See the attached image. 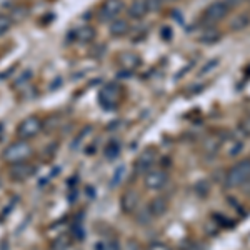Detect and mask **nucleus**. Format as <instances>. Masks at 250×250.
<instances>
[{"mask_svg": "<svg viewBox=\"0 0 250 250\" xmlns=\"http://www.w3.org/2000/svg\"><path fill=\"white\" fill-rule=\"evenodd\" d=\"M250 180V159L237 162L225 175V185L229 188H235Z\"/></svg>", "mask_w": 250, "mask_h": 250, "instance_id": "f257e3e1", "label": "nucleus"}, {"mask_svg": "<svg viewBox=\"0 0 250 250\" xmlns=\"http://www.w3.org/2000/svg\"><path fill=\"white\" fill-rule=\"evenodd\" d=\"M122 90L117 83H107L99 92V104L104 110H115L120 104Z\"/></svg>", "mask_w": 250, "mask_h": 250, "instance_id": "f03ea898", "label": "nucleus"}, {"mask_svg": "<svg viewBox=\"0 0 250 250\" xmlns=\"http://www.w3.org/2000/svg\"><path fill=\"white\" fill-rule=\"evenodd\" d=\"M32 155V147L30 144L19 140V142L10 144L9 147L3 150V160L9 164H19V162H25L27 159Z\"/></svg>", "mask_w": 250, "mask_h": 250, "instance_id": "7ed1b4c3", "label": "nucleus"}, {"mask_svg": "<svg viewBox=\"0 0 250 250\" xmlns=\"http://www.w3.org/2000/svg\"><path fill=\"white\" fill-rule=\"evenodd\" d=\"M42 130V120L37 115H29L19 124L17 135L20 139H32Z\"/></svg>", "mask_w": 250, "mask_h": 250, "instance_id": "20e7f679", "label": "nucleus"}, {"mask_svg": "<svg viewBox=\"0 0 250 250\" xmlns=\"http://www.w3.org/2000/svg\"><path fill=\"white\" fill-rule=\"evenodd\" d=\"M125 9L124 0H104V3L100 5L99 17L104 22H112L114 19L119 17Z\"/></svg>", "mask_w": 250, "mask_h": 250, "instance_id": "39448f33", "label": "nucleus"}, {"mask_svg": "<svg viewBox=\"0 0 250 250\" xmlns=\"http://www.w3.org/2000/svg\"><path fill=\"white\" fill-rule=\"evenodd\" d=\"M229 5L227 2H224V0H217V2H212L210 5L205 9L204 12V19L207 20V22H220V20H224L227 17L229 14Z\"/></svg>", "mask_w": 250, "mask_h": 250, "instance_id": "423d86ee", "label": "nucleus"}, {"mask_svg": "<svg viewBox=\"0 0 250 250\" xmlns=\"http://www.w3.org/2000/svg\"><path fill=\"white\" fill-rule=\"evenodd\" d=\"M145 187L150 190H160L168 182V175L165 170H150L145 173Z\"/></svg>", "mask_w": 250, "mask_h": 250, "instance_id": "0eeeda50", "label": "nucleus"}, {"mask_svg": "<svg viewBox=\"0 0 250 250\" xmlns=\"http://www.w3.org/2000/svg\"><path fill=\"white\" fill-rule=\"evenodd\" d=\"M119 65L124 72H134L142 65V59H140V55L135 54V52L125 50L119 54Z\"/></svg>", "mask_w": 250, "mask_h": 250, "instance_id": "6e6552de", "label": "nucleus"}, {"mask_svg": "<svg viewBox=\"0 0 250 250\" xmlns=\"http://www.w3.org/2000/svg\"><path fill=\"white\" fill-rule=\"evenodd\" d=\"M35 173V167L29 162H19V164H12L10 168V175L15 180H25L30 179Z\"/></svg>", "mask_w": 250, "mask_h": 250, "instance_id": "1a4fd4ad", "label": "nucleus"}, {"mask_svg": "<svg viewBox=\"0 0 250 250\" xmlns=\"http://www.w3.org/2000/svg\"><path fill=\"white\" fill-rule=\"evenodd\" d=\"M140 204V197L135 190H127L120 199V207L125 213H134L139 208Z\"/></svg>", "mask_w": 250, "mask_h": 250, "instance_id": "9d476101", "label": "nucleus"}, {"mask_svg": "<svg viewBox=\"0 0 250 250\" xmlns=\"http://www.w3.org/2000/svg\"><path fill=\"white\" fill-rule=\"evenodd\" d=\"M155 159H157V155H155V152L154 150H145L142 152V154L139 155V159L135 160V170L139 172V173H147L148 168L154 165L155 162Z\"/></svg>", "mask_w": 250, "mask_h": 250, "instance_id": "9b49d317", "label": "nucleus"}, {"mask_svg": "<svg viewBox=\"0 0 250 250\" xmlns=\"http://www.w3.org/2000/svg\"><path fill=\"white\" fill-rule=\"evenodd\" d=\"M72 39L80 43H90L95 39V29L90 25H82L72 32Z\"/></svg>", "mask_w": 250, "mask_h": 250, "instance_id": "f8f14e48", "label": "nucleus"}, {"mask_svg": "<svg viewBox=\"0 0 250 250\" xmlns=\"http://www.w3.org/2000/svg\"><path fill=\"white\" fill-rule=\"evenodd\" d=\"M108 30H110V35L112 37H124V35L128 34V30H130V25H128V20L125 19H114L110 22V25H108Z\"/></svg>", "mask_w": 250, "mask_h": 250, "instance_id": "ddd939ff", "label": "nucleus"}, {"mask_svg": "<svg viewBox=\"0 0 250 250\" xmlns=\"http://www.w3.org/2000/svg\"><path fill=\"white\" fill-rule=\"evenodd\" d=\"M147 12H148V7H147V2H145V0H134L127 9L128 17L135 19V20L144 19L145 15H147Z\"/></svg>", "mask_w": 250, "mask_h": 250, "instance_id": "4468645a", "label": "nucleus"}, {"mask_svg": "<svg viewBox=\"0 0 250 250\" xmlns=\"http://www.w3.org/2000/svg\"><path fill=\"white\" fill-rule=\"evenodd\" d=\"M167 210H168V202L164 197H157V199H154L148 204V212H150L152 217H162L167 213Z\"/></svg>", "mask_w": 250, "mask_h": 250, "instance_id": "2eb2a0df", "label": "nucleus"}, {"mask_svg": "<svg viewBox=\"0 0 250 250\" xmlns=\"http://www.w3.org/2000/svg\"><path fill=\"white\" fill-rule=\"evenodd\" d=\"M222 39V34L219 30H207V32H204L202 35L199 37V42H202V43H215V42H219V40Z\"/></svg>", "mask_w": 250, "mask_h": 250, "instance_id": "dca6fc26", "label": "nucleus"}, {"mask_svg": "<svg viewBox=\"0 0 250 250\" xmlns=\"http://www.w3.org/2000/svg\"><path fill=\"white\" fill-rule=\"evenodd\" d=\"M120 144L117 142V140H110L107 145H105V157L108 160H114L117 157L120 155Z\"/></svg>", "mask_w": 250, "mask_h": 250, "instance_id": "f3484780", "label": "nucleus"}, {"mask_svg": "<svg viewBox=\"0 0 250 250\" xmlns=\"http://www.w3.org/2000/svg\"><path fill=\"white\" fill-rule=\"evenodd\" d=\"M249 22H250V20H249L247 15H239V17L233 19V22L230 23V29L235 30V32L242 30V29H245V27L249 25Z\"/></svg>", "mask_w": 250, "mask_h": 250, "instance_id": "a211bd4d", "label": "nucleus"}, {"mask_svg": "<svg viewBox=\"0 0 250 250\" xmlns=\"http://www.w3.org/2000/svg\"><path fill=\"white\" fill-rule=\"evenodd\" d=\"M97 250H122L117 240H102L97 244Z\"/></svg>", "mask_w": 250, "mask_h": 250, "instance_id": "6ab92c4d", "label": "nucleus"}, {"mask_svg": "<svg viewBox=\"0 0 250 250\" xmlns=\"http://www.w3.org/2000/svg\"><path fill=\"white\" fill-rule=\"evenodd\" d=\"M10 27H12V17H9V15H0V37L3 34H7Z\"/></svg>", "mask_w": 250, "mask_h": 250, "instance_id": "aec40b11", "label": "nucleus"}, {"mask_svg": "<svg viewBox=\"0 0 250 250\" xmlns=\"http://www.w3.org/2000/svg\"><path fill=\"white\" fill-rule=\"evenodd\" d=\"M239 128L242 130V134H244V135L250 137V114L242 117L240 122H239Z\"/></svg>", "mask_w": 250, "mask_h": 250, "instance_id": "412c9836", "label": "nucleus"}, {"mask_svg": "<svg viewBox=\"0 0 250 250\" xmlns=\"http://www.w3.org/2000/svg\"><path fill=\"white\" fill-rule=\"evenodd\" d=\"M220 63V60L219 59H213V60H210L208 63H205V65L202 67V70H200V75H205V74H208L210 70H213L217 65Z\"/></svg>", "mask_w": 250, "mask_h": 250, "instance_id": "4be33fe9", "label": "nucleus"}, {"mask_svg": "<svg viewBox=\"0 0 250 250\" xmlns=\"http://www.w3.org/2000/svg\"><path fill=\"white\" fill-rule=\"evenodd\" d=\"M145 2H147L148 12H157L162 7V0H145Z\"/></svg>", "mask_w": 250, "mask_h": 250, "instance_id": "5701e85b", "label": "nucleus"}, {"mask_svg": "<svg viewBox=\"0 0 250 250\" xmlns=\"http://www.w3.org/2000/svg\"><path fill=\"white\" fill-rule=\"evenodd\" d=\"M147 250H172V249L168 247V245L162 244V242H154V244L148 245Z\"/></svg>", "mask_w": 250, "mask_h": 250, "instance_id": "b1692460", "label": "nucleus"}, {"mask_svg": "<svg viewBox=\"0 0 250 250\" xmlns=\"http://www.w3.org/2000/svg\"><path fill=\"white\" fill-rule=\"evenodd\" d=\"M67 242L63 240V239H59V240H55L54 242V247H52V250H67Z\"/></svg>", "mask_w": 250, "mask_h": 250, "instance_id": "393cba45", "label": "nucleus"}, {"mask_svg": "<svg viewBox=\"0 0 250 250\" xmlns=\"http://www.w3.org/2000/svg\"><path fill=\"white\" fill-rule=\"evenodd\" d=\"M160 35H162V39H164V40H170V39H172V30H170V27H164L162 32H160Z\"/></svg>", "mask_w": 250, "mask_h": 250, "instance_id": "a878e982", "label": "nucleus"}, {"mask_svg": "<svg viewBox=\"0 0 250 250\" xmlns=\"http://www.w3.org/2000/svg\"><path fill=\"white\" fill-rule=\"evenodd\" d=\"M240 150H242V142H237V144H235V147L230 148V155H237Z\"/></svg>", "mask_w": 250, "mask_h": 250, "instance_id": "bb28decb", "label": "nucleus"}]
</instances>
